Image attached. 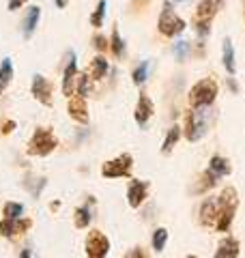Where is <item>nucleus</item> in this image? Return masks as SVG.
Instances as JSON below:
<instances>
[{"label": "nucleus", "mask_w": 245, "mask_h": 258, "mask_svg": "<svg viewBox=\"0 0 245 258\" xmlns=\"http://www.w3.org/2000/svg\"><path fill=\"white\" fill-rule=\"evenodd\" d=\"M236 207H239V194H236L234 187L228 185V187H224L217 196V222H215V226H217L219 232L230 230Z\"/></svg>", "instance_id": "1"}, {"label": "nucleus", "mask_w": 245, "mask_h": 258, "mask_svg": "<svg viewBox=\"0 0 245 258\" xmlns=\"http://www.w3.org/2000/svg\"><path fill=\"white\" fill-rule=\"evenodd\" d=\"M219 93L217 82L213 78H202L200 82H196L190 91V106L192 108H209L215 101Z\"/></svg>", "instance_id": "2"}, {"label": "nucleus", "mask_w": 245, "mask_h": 258, "mask_svg": "<svg viewBox=\"0 0 245 258\" xmlns=\"http://www.w3.org/2000/svg\"><path fill=\"white\" fill-rule=\"evenodd\" d=\"M207 118H209V108H190L185 112V138L190 142L200 140L207 134Z\"/></svg>", "instance_id": "3"}, {"label": "nucleus", "mask_w": 245, "mask_h": 258, "mask_svg": "<svg viewBox=\"0 0 245 258\" xmlns=\"http://www.w3.org/2000/svg\"><path fill=\"white\" fill-rule=\"evenodd\" d=\"M58 147V138L54 136V132L50 127H37L32 138L28 142V155L35 157H45Z\"/></svg>", "instance_id": "4"}, {"label": "nucleus", "mask_w": 245, "mask_h": 258, "mask_svg": "<svg viewBox=\"0 0 245 258\" xmlns=\"http://www.w3.org/2000/svg\"><path fill=\"white\" fill-rule=\"evenodd\" d=\"M185 26H187L185 20H181L176 15L172 3H163V9H161L159 20H157V30L161 35L163 37H176L185 30Z\"/></svg>", "instance_id": "5"}, {"label": "nucleus", "mask_w": 245, "mask_h": 258, "mask_svg": "<svg viewBox=\"0 0 245 258\" xmlns=\"http://www.w3.org/2000/svg\"><path fill=\"white\" fill-rule=\"evenodd\" d=\"M132 166H134V157L129 153H122L116 159H110L101 166V174L105 179H120V176H129L132 174Z\"/></svg>", "instance_id": "6"}, {"label": "nucleus", "mask_w": 245, "mask_h": 258, "mask_svg": "<svg viewBox=\"0 0 245 258\" xmlns=\"http://www.w3.org/2000/svg\"><path fill=\"white\" fill-rule=\"evenodd\" d=\"M84 247H86L88 258H105L110 252V241L101 230H91L86 237Z\"/></svg>", "instance_id": "7"}, {"label": "nucleus", "mask_w": 245, "mask_h": 258, "mask_svg": "<svg viewBox=\"0 0 245 258\" xmlns=\"http://www.w3.org/2000/svg\"><path fill=\"white\" fill-rule=\"evenodd\" d=\"M30 93L39 103H43V106H52V84H50V80L47 78L39 76V74L32 76Z\"/></svg>", "instance_id": "8"}, {"label": "nucleus", "mask_w": 245, "mask_h": 258, "mask_svg": "<svg viewBox=\"0 0 245 258\" xmlns=\"http://www.w3.org/2000/svg\"><path fill=\"white\" fill-rule=\"evenodd\" d=\"M67 56H69V62L63 74V95L73 97L76 95V82H78V58L73 52H69Z\"/></svg>", "instance_id": "9"}, {"label": "nucleus", "mask_w": 245, "mask_h": 258, "mask_svg": "<svg viewBox=\"0 0 245 258\" xmlns=\"http://www.w3.org/2000/svg\"><path fill=\"white\" fill-rule=\"evenodd\" d=\"M151 183L149 181H140V179H132L127 187V203L132 209H138L144 200H146V194H149Z\"/></svg>", "instance_id": "10"}, {"label": "nucleus", "mask_w": 245, "mask_h": 258, "mask_svg": "<svg viewBox=\"0 0 245 258\" xmlns=\"http://www.w3.org/2000/svg\"><path fill=\"white\" fill-rule=\"evenodd\" d=\"M32 226V222L24 220V217H18V220H7V217H3L0 220V235L3 237H18V235H24L28 228Z\"/></svg>", "instance_id": "11"}, {"label": "nucleus", "mask_w": 245, "mask_h": 258, "mask_svg": "<svg viewBox=\"0 0 245 258\" xmlns=\"http://www.w3.org/2000/svg\"><path fill=\"white\" fill-rule=\"evenodd\" d=\"M153 112H155V103L149 95H140L138 97V103H136V112H134V116H136V123L140 125V127H146V123L151 120L153 116Z\"/></svg>", "instance_id": "12"}, {"label": "nucleus", "mask_w": 245, "mask_h": 258, "mask_svg": "<svg viewBox=\"0 0 245 258\" xmlns=\"http://www.w3.org/2000/svg\"><path fill=\"white\" fill-rule=\"evenodd\" d=\"M69 116L76 120V123L86 125L88 123V108H86V101L84 97H69Z\"/></svg>", "instance_id": "13"}, {"label": "nucleus", "mask_w": 245, "mask_h": 258, "mask_svg": "<svg viewBox=\"0 0 245 258\" xmlns=\"http://www.w3.org/2000/svg\"><path fill=\"white\" fill-rule=\"evenodd\" d=\"M219 9V5L215 3V0H200V5H198V9H196V26L198 24H211V20L215 18V13Z\"/></svg>", "instance_id": "14"}, {"label": "nucleus", "mask_w": 245, "mask_h": 258, "mask_svg": "<svg viewBox=\"0 0 245 258\" xmlns=\"http://www.w3.org/2000/svg\"><path fill=\"white\" fill-rule=\"evenodd\" d=\"M200 222L202 226H213L217 222V198L209 196L200 205Z\"/></svg>", "instance_id": "15"}, {"label": "nucleus", "mask_w": 245, "mask_h": 258, "mask_svg": "<svg viewBox=\"0 0 245 258\" xmlns=\"http://www.w3.org/2000/svg\"><path fill=\"white\" fill-rule=\"evenodd\" d=\"M239 241L234 237H224L215 249V258H239Z\"/></svg>", "instance_id": "16"}, {"label": "nucleus", "mask_w": 245, "mask_h": 258, "mask_svg": "<svg viewBox=\"0 0 245 258\" xmlns=\"http://www.w3.org/2000/svg\"><path fill=\"white\" fill-rule=\"evenodd\" d=\"M39 18H41V9L39 7H28V11L24 13V20H22V32L24 37H32V32H35L37 24H39Z\"/></svg>", "instance_id": "17"}, {"label": "nucleus", "mask_w": 245, "mask_h": 258, "mask_svg": "<svg viewBox=\"0 0 245 258\" xmlns=\"http://www.w3.org/2000/svg\"><path fill=\"white\" fill-rule=\"evenodd\" d=\"M230 161H228L226 157H222V155H213L211 157V164H209V172L215 176V179L219 181V179H224V176H228L230 174Z\"/></svg>", "instance_id": "18"}, {"label": "nucleus", "mask_w": 245, "mask_h": 258, "mask_svg": "<svg viewBox=\"0 0 245 258\" xmlns=\"http://www.w3.org/2000/svg\"><path fill=\"white\" fill-rule=\"evenodd\" d=\"M108 71H110V64L103 56H95L91 64H88V78L91 80H103Z\"/></svg>", "instance_id": "19"}, {"label": "nucleus", "mask_w": 245, "mask_h": 258, "mask_svg": "<svg viewBox=\"0 0 245 258\" xmlns=\"http://www.w3.org/2000/svg\"><path fill=\"white\" fill-rule=\"evenodd\" d=\"M222 62H224V67H226V71H228V76H234V74H236L234 50H232L230 37H226V39H224V43H222Z\"/></svg>", "instance_id": "20"}, {"label": "nucleus", "mask_w": 245, "mask_h": 258, "mask_svg": "<svg viewBox=\"0 0 245 258\" xmlns=\"http://www.w3.org/2000/svg\"><path fill=\"white\" fill-rule=\"evenodd\" d=\"M11 82H13V60L5 58L3 62H0V95L9 88Z\"/></svg>", "instance_id": "21"}, {"label": "nucleus", "mask_w": 245, "mask_h": 258, "mask_svg": "<svg viewBox=\"0 0 245 258\" xmlns=\"http://www.w3.org/2000/svg\"><path fill=\"white\" fill-rule=\"evenodd\" d=\"M178 138H181V127H178V125H172V127L168 129L166 138H163V144H161V153H163V155L172 153V149H174V144L178 142Z\"/></svg>", "instance_id": "22"}, {"label": "nucleus", "mask_w": 245, "mask_h": 258, "mask_svg": "<svg viewBox=\"0 0 245 258\" xmlns=\"http://www.w3.org/2000/svg\"><path fill=\"white\" fill-rule=\"evenodd\" d=\"M91 203H93V198L88 200V205H82V207L76 209V228H88V224H91V220H93Z\"/></svg>", "instance_id": "23"}, {"label": "nucleus", "mask_w": 245, "mask_h": 258, "mask_svg": "<svg viewBox=\"0 0 245 258\" xmlns=\"http://www.w3.org/2000/svg\"><path fill=\"white\" fill-rule=\"evenodd\" d=\"M110 50H112V54L116 56V58H122V56H125V52H127V45H125V41H122V37H120V32H118V28H116V26L112 28Z\"/></svg>", "instance_id": "24"}, {"label": "nucleus", "mask_w": 245, "mask_h": 258, "mask_svg": "<svg viewBox=\"0 0 245 258\" xmlns=\"http://www.w3.org/2000/svg\"><path fill=\"white\" fill-rule=\"evenodd\" d=\"M24 187H26L32 196H41V191H43V187H45V179L43 176H32V174H28V176H24Z\"/></svg>", "instance_id": "25"}, {"label": "nucleus", "mask_w": 245, "mask_h": 258, "mask_svg": "<svg viewBox=\"0 0 245 258\" xmlns=\"http://www.w3.org/2000/svg\"><path fill=\"white\" fill-rule=\"evenodd\" d=\"M91 91H93V80L88 78V74H82V76H78V82H76V95H80V97H86L91 95Z\"/></svg>", "instance_id": "26"}, {"label": "nucleus", "mask_w": 245, "mask_h": 258, "mask_svg": "<svg viewBox=\"0 0 245 258\" xmlns=\"http://www.w3.org/2000/svg\"><path fill=\"white\" fill-rule=\"evenodd\" d=\"M151 243H153L155 252H163V247H166V243H168V230L166 228H157L153 232Z\"/></svg>", "instance_id": "27"}, {"label": "nucleus", "mask_w": 245, "mask_h": 258, "mask_svg": "<svg viewBox=\"0 0 245 258\" xmlns=\"http://www.w3.org/2000/svg\"><path fill=\"white\" fill-rule=\"evenodd\" d=\"M149 60H144V62H140L138 67L134 69V74H132V78H134V84L136 86H142L144 82H146V78H149Z\"/></svg>", "instance_id": "28"}, {"label": "nucleus", "mask_w": 245, "mask_h": 258, "mask_svg": "<svg viewBox=\"0 0 245 258\" xmlns=\"http://www.w3.org/2000/svg\"><path fill=\"white\" fill-rule=\"evenodd\" d=\"M3 215L7 217V220H18V217L24 215V205H20V203H7L3 207Z\"/></svg>", "instance_id": "29"}, {"label": "nucleus", "mask_w": 245, "mask_h": 258, "mask_svg": "<svg viewBox=\"0 0 245 258\" xmlns=\"http://www.w3.org/2000/svg\"><path fill=\"white\" fill-rule=\"evenodd\" d=\"M105 7H108V3H105V0H99V3H97V9H95L93 15H91V24H93L95 28H101V26H103Z\"/></svg>", "instance_id": "30"}, {"label": "nucleus", "mask_w": 245, "mask_h": 258, "mask_svg": "<svg viewBox=\"0 0 245 258\" xmlns=\"http://www.w3.org/2000/svg\"><path fill=\"white\" fill-rule=\"evenodd\" d=\"M174 54H176V60L183 62L187 58V54H190V43L187 41H176L174 43Z\"/></svg>", "instance_id": "31"}, {"label": "nucleus", "mask_w": 245, "mask_h": 258, "mask_svg": "<svg viewBox=\"0 0 245 258\" xmlns=\"http://www.w3.org/2000/svg\"><path fill=\"white\" fill-rule=\"evenodd\" d=\"M93 45H95V50H99V52H105V50L110 47L108 39H105L103 35H95V37H93Z\"/></svg>", "instance_id": "32"}, {"label": "nucleus", "mask_w": 245, "mask_h": 258, "mask_svg": "<svg viewBox=\"0 0 245 258\" xmlns=\"http://www.w3.org/2000/svg\"><path fill=\"white\" fill-rule=\"evenodd\" d=\"M125 258H149V256H146V252L142 247H134V249H129V252L125 254Z\"/></svg>", "instance_id": "33"}, {"label": "nucleus", "mask_w": 245, "mask_h": 258, "mask_svg": "<svg viewBox=\"0 0 245 258\" xmlns=\"http://www.w3.org/2000/svg\"><path fill=\"white\" fill-rule=\"evenodd\" d=\"M28 0H9V11H18V9H22L24 5H26Z\"/></svg>", "instance_id": "34"}, {"label": "nucleus", "mask_w": 245, "mask_h": 258, "mask_svg": "<svg viewBox=\"0 0 245 258\" xmlns=\"http://www.w3.org/2000/svg\"><path fill=\"white\" fill-rule=\"evenodd\" d=\"M15 129V120H7V123H3V134L7 136V134H11Z\"/></svg>", "instance_id": "35"}, {"label": "nucleus", "mask_w": 245, "mask_h": 258, "mask_svg": "<svg viewBox=\"0 0 245 258\" xmlns=\"http://www.w3.org/2000/svg\"><path fill=\"white\" fill-rule=\"evenodd\" d=\"M228 86H230V91H232V93H239V84H234L230 78H228Z\"/></svg>", "instance_id": "36"}, {"label": "nucleus", "mask_w": 245, "mask_h": 258, "mask_svg": "<svg viewBox=\"0 0 245 258\" xmlns=\"http://www.w3.org/2000/svg\"><path fill=\"white\" fill-rule=\"evenodd\" d=\"M67 3H69V0H56V7H58V9H65Z\"/></svg>", "instance_id": "37"}, {"label": "nucleus", "mask_w": 245, "mask_h": 258, "mask_svg": "<svg viewBox=\"0 0 245 258\" xmlns=\"http://www.w3.org/2000/svg\"><path fill=\"white\" fill-rule=\"evenodd\" d=\"M32 254H30V249H22V254H20V258H30Z\"/></svg>", "instance_id": "38"}, {"label": "nucleus", "mask_w": 245, "mask_h": 258, "mask_svg": "<svg viewBox=\"0 0 245 258\" xmlns=\"http://www.w3.org/2000/svg\"><path fill=\"white\" fill-rule=\"evenodd\" d=\"M215 3H217V5H222V3H224V0H215Z\"/></svg>", "instance_id": "39"}, {"label": "nucleus", "mask_w": 245, "mask_h": 258, "mask_svg": "<svg viewBox=\"0 0 245 258\" xmlns=\"http://www.w3.org/2000/svg\"><path fill=\"white\" fill-rule=\"evenodd\" d=\"M176 3H187V0H176Z\"/></svg>", "instance_id": "40"}, {"label": "nucleus", "mask_w": 245, "mask_h": 258, "mask_svg": "<svg viewBox=\"0 0 245 258\" xmlns=\"http://www.w3.org/2000/svg\"><path fill=\"white\" fill-rule=\"evenodd\" d=\"M187 258H196V256H187Z\"/></svg>", "instance_id": "41"}]
</instances>
